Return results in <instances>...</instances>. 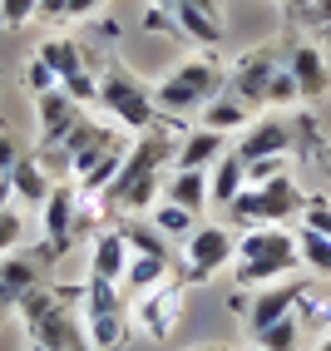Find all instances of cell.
I'll list each match as a JSON object with an SVG mask.
<instances>
[{
	"instance_id": "obj_1",
	"label": "cell",
	"mask_w": 331,
	"mask_h": 351,
	"mask_svg": "<svg viewBox=\"0 0 331 351\" xmlns=\"http://www.w3.org/2000/svg\"><path fill=\"white\" fill-rule=\"evenodd\" d=\"M173 154H178V138L169 129V119H158L154 129L138 134V144L124 154L114 183L99 193L114 213H138V208H154L163 198V178L173 173Z\"/></svg>"
},
{
	"instance_id": "obj_2",
	"label": "cell",
	"mask_w": 331,
	"mask_h": 351,
	"mask_svg": "<svg viewBox=\"0 0 331 351\" xmlns=\"http://www.w3.org/2000/svg\"><path fill=\"white\" fill-rule=\"evenodd\" d=\"M302 267L297 257V232H287L282 223L272 228H243L238 232V257H232V277L238 287H267V282H282Z\"/></svg>"
},
{
	"instance_id": "obj_3",
	"label": "cell",
	"mask_w": 331,
	"mask_h": 351,
	"mask_svg": "<svg viewBox=\"0 0 331 351\" xmlns=\"http://www.w3.org/2000/svg\"><path fill=\"white\" fill-rule=\"evenodd\" d=\"M228 89V69L212 55H188L178 60L163 80H154V104L163 119H178V114H203L208 99H218Z\"/></svg>"
},
{
	"instance_id": "obj_4",
	"label": "cell",
	"mask_w": 331,
	"mask_h": 351,
	"mask_svg": "<svg viewBox=\"0 0 331 351\" xmlns=\"http://www.w3.org/2000/svg\"><path fill=\"white\" fill-rule=\"evenodd\" d=\"M94 104H99L114 124H124V129H134V134H144V129H154V124L163 119L158 104H154V84H144V80H138L129 64H119V60L104 64Z\"/></svg>"
},
{
	"instance_id": "obj_5",
	"label": "cell",
	"mask_w": 331,
	"mask_h": 351,
	"mask_svg": "<svg viewBox=\"0 0 331 351\" xmlns=\"http://www.w3.org/2000/svg\"><path fill=\"white\" fill-rule=\"evenodd\" d=\"M20 322H25L30 341L50 346V351H75L79 341H89V337H84V317L69 307V297L55 292L50 282L35 287L25 302H20Z\"/></svg>"
},
{
	"instance_id": "obj_6",
	"label": "cell",
	"mask_w": 331,
	"mask_h": 351,
	"mask_svg": "<svg viewBox=\"0 0 331 351\" xmlns=\"http://www.w3.org/2000/svg\"><path fill=\"white\" fill-rule=\"evenodd\" d=\"M79 317H84V337H89L94 351H119L134 337V317L124 307V287L109 282V277H94V272L84 277V307H79Z\"/></svg>"
},
{
	"instance_id": "obj_7",
	"label": "cell",
	"mask_w": 331,
	"mask_h": 351,
	"mask_svg": "<svg viewBox=\"0 0 331 351\" xmlns=\"http://www.w3.org/2000/svg\"><path fill=\"white\" fill-rule=\"evenodd\" d=\"M306 208V193L297 189L292 173H277L267 183H247L243 198L228 208L232 228H272V223H287V218H302Z\"/></svg>"
},
{
	"instance_id": "obj_8",
	"label": "cell",
	"mask_w": 331,
	"mask_h": 351,
	"mask_svg": "<svg viewBox=\"0 0 331 351\" xmlns=\"http://www.w3.org/2000/svg\"><path fill=\"white\" fill-rule=\"evenodd\" d=\"M50 263H55V252L50 247H30V243H20L10 252H0V322H5L10 312H20V302H25L35 287L50 282Z\"/></svg>"
},
{
	"instance_id": "obj_9",
	"label": "cell",
	"mask_w": 331,
	"mask_h": 351,
	"mask_svg": "<svg viewBox=\"0 0 331 351\" xmlns=\"http://www.w3.org/2000/svg\"><path fill=\"white\" fill-rule=\"evenodd\" d=\"M238 257V228H193L183 238V282H208Z\"/></svg>"
},
{
	"instance_id": "obj_10",
	"label": "cell",
	"mask_w": 331,
	"mask_h": 351,
	"mask_svg": "<svg viewBox=\"0 0 331 351\" xmlns=\"http://www.w3.org/2000/svg\"><path fill=\"white\" fill-rule=\"evenodd\" d=\"M40 60L55 69L60 89H69L79 104H94V95H99V75L89 69V60H84V50H79V40H69V35L40 40Z\"/></svg>"
},
{
	"instance_id": "obj_11",
	"label": "cell",
	"mask_w": 331,
	"mask_h": 351,
	"mask_svg": "<svg viewBox=\"0 0 331 351\" xmlns=\"http://www.w3.org/2000/svg\"><path fill=\"white\" fill-rule=\"evenodd\" d=\"M45 247H50L55 257H64L69 247H75L79 238V228L89 223L84 218V193L75 189V183H55V193L45 198Z\"/></svg>"
},
{
	"instance_id": "obj_12",
	"label": "cell",
	"mask_w": 331,
	"mask_h": 351,
	"mask_svg": "<svg viewBox=\"0 0 331 351\" xmlns=\"http://www.w3.org/2000/svg\"><path fill=\"white\" fill-rule=\"evenodd\" d=\"M302 297H306V287L297 282V277H282V282L252 287V297H247V302H243V297H232V307H243L247 332L257 337L262 326H272V322H282V317H292V312L302 307Z\"/></svg>"
},
{
	"instance_id": "obj_13",
	"label": "cell",
	"mask_w": 331,
	"mask_h": 351,
	"mask_svg": "<svg viewBox=\"0 0 331 351\" xmlns=\"http://www.w3.org/2000/svg\"><path fill=\"white\" fill-rule=\"evenodd\" d=\"M232 154L247 158V163H257V158H287L292 154V119H287V114H277V109H262L243 129V138H238V149H232Z\"/></svg>"
},
{
	"instance_id": "obj_14",
	"label": "cell",
	"mask_w": 331,
	"mask_h": 351,
	"mask_svg": "<svg viewBox=\"0 0 331 351\" xmlns=\"http://www.w3.org/2000/svg\"><path fill=\"white\" fill-rule=\"evenodd\" d=\"M277 55L272 50H247L238 64L228 69V95H238L252 114H262V99H267V84H272V75H277Z\"/></svg>"
},
{
	"instance_id": "obj_15",
	"label": "cell",
	"mask_w": 331,
	"mask_h": 351,
	"mask_svg": "<svg viewBox=\"0 0 331 351\" xmlns=\"http://www.w3.org/2000/svg\"><path fill=\"white\" fill-rule=\"evenodd\" d=\"M134 302H138L134 326H138V337H149V341H163V337L173 332L178 312H183V292H178V282H163V287H154V292H144V297H134Z\"/></svg>"
},
{
	"instance_id": "obj_16",
	"label": "cell",
	"mask_w": 331,
	"mask_h": 351,
	"mask_svg": "<svg viewBox=\"0 0 331 351\" xmlns=\"http://www.w3.org/2000/svg\"><path fill=\"white\" fill-rule=\"evenodd\" d=\"M282 64L292 69L302 99H321L326 89H331V64H326V55H321L317 40H292V45H287V60H282Z\"/></svg>"
},
{
	"instance_id": "obj_17",
	"label": "cell",
	"mask_w": 331,
	"mask_h": 351,
	"mask_svg": "<svg viewBox=\"0 0 331 351\" xmlns=\"http://www.w3.org/2000/svg\"><path fill=\"white\" fill-rule=\"evenodd\" d=\"M35 114H40V144L55 149L60 138L84 119V104L69 95V89L55 84V89H45V95H35Z\"/></svg>"
},
{
	"instance_id": "obj_18",
	"label": "cell",
	"mask_w": 331,
	"mask_h": 351,
	"mask_svg": "<svg viewBox=\"0 0 331 351\" xmlns=\"http://www.w3.org/2000/svg\"><path fill=\"white\" fill-rule=\"evenodd\" d=\"M109 144H119V134H114L109 124H99V119H89V114H84V119H79L75 129H69V134L60 138V144H55L50 154L60 158V173L69 178V169H75V158L94 154V149H109Z\"/></svg>"
},
{
	"instance_id": "obj_19",
	"label": "cell",
	"mask_w": 331,
	"mask_h": 351,
	"mask_svg": "<svg viewBox=\"0 0 331 351\" xmlns=\"http://www.w3.org/2000/svg\"><path fill=\"white\" fill-rule=\"evenodd\" d=\"M5 183H10V198H15L20 208H45V198L55 193L50 169H45L35 154H20V158H15V169L5 173Z\"/></svg>"
},
{
	"instance_id": "obj_20",
	"label": "cell",
	"mask_w": 331,
	"mask_h": 351,
	"mask_svg": "<svg viewBox=\"0 0 331 351\" xmlns=\"http://www.w3.org/2000/svg\"><path fill=\"white\" fill-rule=\"evenodd\" d=\"M129 238L124 228H99L89 243V272L94 277H109V282H124V267H129Z\"/></svg>"
},
{
	"instance_id": "obj_21",
	"label": "cell",
	"mask_w": 331,
	"mask_h": 351,
	"mask_svg": "<svg viewBox=\"0 0 331 351\" xmlns=\"http://www.w3.org/2000/svg\"><path fill=\"white\" fill-rule=\"evenodd\" d=\"M228 134H218V129H188L183 138H178V154H173V169H212L223 154H228V144H223Z\"/></svg>"
},
{
	"instance_id": "obj_22",
	"label": "cell",
	"mask_w": 331,
	"mask_h": 351,
	"mask_svg": "<svg viewBox=\"0 0 331 351\" xmlns=\"http://www.w3.org/2000/svg\"><path fill=\"white\" fill-rule=\"evenodd\" d=\"M243 189H247V158L223 154V158L208 169V198L218 203V208H232V203L243 198Z\"/></svg>"
},
{
	"instance_id": "obj_23",
	"label": "cell",
	"mask_w": 331,
	"mask_h": 351,
	"mask_svg": "<svg viewBox=\"0 0 331 351\" xmlns=\"http://www.w3.org/2000/svg\"><path fill=\"white\" fill-rule=\"evenodd\" d=\"M163 198L188 208V213H203V208L212 203L208 198V169H173L169 178H163Z\"/></svg>"
},
{
	"instance_id": "obj_24",
	"label": "cell",
	"mask_w": 331,
	"mask_h": 351,
	"mask_svg": "<svg viewBox=\"0 0 331 351\" xmlns=\"http://www.w3.org/2000/svg\"><path fill=\"white\" fill-rule=\"evenodd\" d=\"M198 119H203V129H218V134H243V129L257 119V114H252L238 95H228V89H223L218 99H208V104H203Z\"/></svg>"
},
{
	"instance_id": "obj_25",
	"label": "cell",
	"mask_w": 331,
	"mask_h": 351,
	"mask_svg": "<svg viewBox=\"0 0 331 351\" xmlns=\"http://www.w3.org/2000/svg\"><path fill=\"white\" fill-rule=\"evenodd\" d=\"M169 263H173V257H144V252H134L119 287H124L129 297H144V292H154V287L169 282Z\"/></svg>"
},
{
	"instance_id": "obj_26",
	"label": "cell",
	"mask_w": 331,
	"mask_h": 351,
	"mask_svg": "<svg viewBox=\"0 0 331 351\" xmlns=\"http://www.w3.org/2000/svg\"><path fill=\"white\" fill-rule=\"evenodd\" d=\"M297 257H302L306 272L331 277V238H326V232H317V228H297Z\"/></svg>"
},
{
	"instance_id": "obj_27",
	"label": "cell",
	"mask_w": 331,
	"mask_h": 351,
	"mask_svg": "<svg viewBox=\"0 0 331 351\" xmlns=\"http://www.w3.org/2000/svg\"><path fill=\"white\" fill-rule=\"evenodd\" d=\"M198 213H188V208H178V203H169V198H158L154 203V228L163 232V238H188L198 223H193Z\"/></svg>"
},
{
	"instance_id": "obj_28",
	"label": "cell",
	"mask_w": 331,
	"mask_h": 351,
	"mask_svg": "<svg viewBox=\"0 0 331 351\" xmlns=\"http://www.w3.org/2000/svg\"><path fill=\"white\" fill-rule=\"evenodd\" d=\"M252 341L262 346V351H297V341H302V322H297V312L282 317V322H272V326H262Z\"/></svg>"
},
{
	"instance_id": "obj_29",
	"label": "cell",
	"mask_w": 331,
	"mask_h": 351,
	"mask_svg": "<svg viewBox=\"0 0 331 351\" xmlns=\"http://www.w3.org/2000/svg\"><path fill=\"white\" fill-rule=\"evenodd\" d=\"M297 104H302V95H297L292 69H287V64H277V75H272V84H267V99H262V109L287 114V109H297Z\"/></svg>"
},
{
	"instance_id": "obj_30",
	"label": "cell",
	"mask_w": 331,
	"mask_h": 351,
	"mask_svg": "<svg viewBox=\"0 0 331 351\" xmlns=\"http://www.w3.org/2000/svg\"><path fill=\"white\" fill-rule=\"evenodd\" d=\"M287 119H292V154H297V158L317 154L321 134H317V119H312V109H287Z\"/></svg>"
},
{
	"instance_id": "obj_31",
	"label": "cell",
	"mask_w": 331,
	"mask_h": 351,
	"mask_svg": "<svg viewBox=\"0 0 331 351\" xmlns=\"http://www.w3.org/2000/svg\"><path fill=\"white\" fill-rule=\"evenodd\" d=\"M124 238H129V252H144V257H173V247L163 243V232L154 223H134L124 228Z\"/></svg>"
},
{
	"instance_id": "obj_32",
	"label": "cell",
	"mask_w": 331,
	"mask_h": 351,
	"mask_svg": "<svg viewBox=\"0 0 331 351\" xmlns=\"http://www.w3.org/2000/svg\"><path fill=\"white\" fill-rule=\"evenodd\" d=\"M35 15H40V0H0V25H10V30L30 25Z\"/></svg>"
},
{
	"instance_id": "obj_33",
	"label": "cell",
	"mask_w": 331,
	"mask_h": 351,
	"mask_svg": "<svg viewBox=\"0 0 331 351\" xmlns=\"http://www.w3.org/2000/svg\"><path fill=\"white\" fill-rule=\"evenodd\" d=\"M302 228H317L331 238V203L317 198V193H306V208H302Z\"/></svg>"
},
{
	"instance_id": "obj_34",
	"label": "cell",
	"mask_w": 331,
	"mask_h": 351,
	"mask_svg": "<svg viewBox=\"0 0 331 351\" xmlns=\"http://www.w3.org/2000/svg\"><path fill=\"white\" fill-rule=\"evenodd\" d=\"M25 84L35 89V95H45V89H55L60 80H55V69H50V64H45V60L35 55V60H30V69H25Z\"/></svg>"
},
{
	"instance_id": "obj_35",
	"label": "cell",
	"mask_w": 331,
	"mask_h": 351,
	"mask_svg": "<svg viewBox=\"0 0 331 351\" xmlns=\"http://www.w3.org/2000/svg\"><path fill=\"white\" fill-rule=\"evenodd\" d=\"M173 5L198 10V15H208V20H223V0H173ZM173 5H169V10H173Z\"/></svg>"
},
{
	"instance_id": "obj_36",
	"label": "cell",
	"mask_w": 331,
	"mask_h": 351,
	"mask_svg": "<svg viewBox=\"0 0 331 351\" xmlns=\"http://www.w3.org/2000/svg\"><path fill=\"white\" fill-rule=\"evenodd\" d=\"M15 158H20V149H15V138L0 129V178H5L10 169H15Z\"/></svg>"
},
{
	"instance_id": "obj_37",
	"label": "cell",
	"mask_w": 331,
	"mask_h": 351,
	"mask_svg": "<svg viewBox=\"0 0 331 351\" xmlns=\"http://www.w3.org/2000/svg\"><path fill=\"white\" fill-rule=\"evenodd\" d=\"M306 20L321 25V30H331V0H312V5H306Z\"/></svg>"
},
{
	"instance_id": "obj_38",
	"label": "cell",
	"mask_w": 331,
	"mask_h": 351,
	"mask_svg": "<svg viewBox=\"0 0 331 351\" xmlns=\"http://www.w3.org/2000/svg\"><path fill=\"white\" fill-rule=\"evenodd\" d=\"M40 15L45 20H69V0H40Z\"/></svg>"
},
{
	"instance_id": "obj_39",
	"label": "cell",
	"mask_w": 331,
	"mask_h": 351,
	"mask_svg": "<svg viewBox=\"0 0 331 351\" xmlns=\"http://www.w3.org/2000/svg\"><path fill=\"white\" fill-rule=\"evenodd\" d=\"M104 0H69V20H84V15H94Z\"/></svg>"
},
{
	"instance_id": "obj_40",
	"label": "cell",
	"mask_w": 331,
	"mask_h": 351,
	"mask_svg": "<svg viewBox=\"0 0 331 351\" xmlns=\"http://www.w3.org/2000/svg\"><path fill=\"white\" fill-rule=\"evenodd\" d=\"M10 203H15V198H10V183H5V178H0V213H5V208H10Z\"/></svg>"
},
{
	"instance_id": "obj_41",
	"label": "cell",
	"mask_w": 331,
	"mask_h": 351,
	"mask_svg": "<svg viewBox=\"0 0 331 351\" xmlns=\"http://www.w3.org/2000/svg\"><path fill=\"white\" fill-rule=\"evenodd\" d=\"M188 351H232V346H218V341H208V346H188Z\"/></svg>"
},
{
	"instance_id": "obj_42",
	"label": "cell",
	"mask_w": 331,
	"mask_h": 351,
	"mask_svg": "<svg viewBox=\"0 0 331 351\" xmlns=\"http://www.w3.org/2000/svg\"><path fill=\"white\" fill-rule=\"evenodd\" d=\"M30 351H50V346H40V341H30Z\"/></svg>"
},
{
	"instance_id": "obj_43",
	"label": "cell",
	"mask_w": 331,
	"mask_h": 351,
	"mask_svg": "<svg viewBox=\"0 0 331 351\" xmlns=\"http://www.w3.org/2000/svg\"><path fill=\"white\" fill-rule=\"evenodd\" d=\"M75 351H94V346H89V341H79V346H75Z\"/></svg>"
},
{
	"instance_id": "obj_44",
	"label": "cell",
	"mask_w": 331,
	"mask_h": 351,
	"mask_svg": "<svg viewBox=\"0 0 331 351\" xmlns=\"http://www.w3.org/2000/svg\"><path fill=\"white\" fill-rule=\"evenodd\" d=\"M317 351H331V337H326V341H321V346H317Z\"/></svg>"
},
{
	"instance_id": "obj_45",
	"label": "cell",
	"mask_w": 331,
	"mask_h": 351,
	"mask_svg": "<svg viewBox=\"0 0 331 351\" xmlns=\"http://www.w3.org/2000/svg\"><path fill=\"white\" fill-rule=\"evenodd\" d=\"M154 5H163V10H169V5H173V0H154Z\"/></svg>"
},
{
	"instance_id": "obj_46",
	"label": "cell",
	"mask_w": 331,
	"mask_h": 351,
	"mask_svg": "<svg viewBox=\"0 0 331 351\" xmlns=\"http://www.w3.org/2000/svg\"><path fill=\"white\" fill-rule=\"evenodd\" d=\"M326 173H331V158H326Z\"/></svg>"
},
{
	"instance_id": "obj_47",
	"label": "cell",
	"mask_w": 331,
	"mask_h": 351,
	"mask_svg": "<svg viewBox=\"0 0 331 351\" xmlns=\"http://www.w3.org/2000/svg\"><path fill=\"white\" fill-rule=\"evenodd\" d=\"M252 351H262V346H252Z\"/></svg>"
}]
</instances>
